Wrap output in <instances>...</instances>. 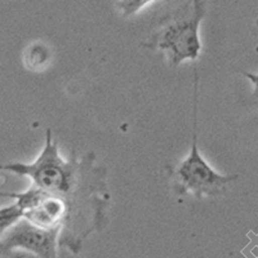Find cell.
<instances>
[{"mask_svg": "<svg viewBox=\"0 0 258 258\" xmlns=\"http://www.w3.org/2000/svg\"><path fill=\"white\" fill-rule=\"evenodd\" d=\"M155 2V0H120L117 3V7L121 11L124 17H129V16L137 13L140 9L144 8L146 4Z\"/></svg>", "mask_w": 258, "mask_h": 258, "instance_id": "7", "label": "cell"}, {"mask_svg": "<svg viewBox=\"0 0 258 258\" xmlns=\"http://www.w3.org/2000/svg\"><path fill=\"white\" fill-rule=\"evenodd\" d=\"M203 17L204 6L202 0H191L190 9L156 32L151 41L145 45L151 49L165 50L172 68H177L186 59L195 61L202 50L199 26Z\"/></svg>", "mask_w": 258, "mask_h": 258, "instance_id": "3", "label": "cell"}, {"mask_svg": "<svg viewBox=\"0 0 258 258\" xmlns=\"http://www.w3.org/2000/svg\"><path fill=\"white\" fill-rule=\"evenodd\" d=\"M22 218H24L22 211L16 203L8 207H4V208H0V240L3 239L7 231Z\"/></svg>", "mask_w": 258, "mask_h": 258, "instance_id": "6", "label": "cell"}, {"mask_svg": "<svg viewBox=\"0 0 258 258\" xmlns=\"http://www.w3.org/2000/svg\"><path fill=\"white\" fill-rule=\"evenodd\" d=\"M91 159L78 161V159L64 160L53 142L52 131L45 132V145L34 163H11L0 165V170H7L18 176H26L38 190L58 195L71 203L77 211L82 225L100 222L102 207L101 178L98 170L91 167Z\"/></svg>", "mask_w": 258, "mask_h": 258, "instance_id": "1", "label": "cell"}, {"mask_svg": "<svg viewBox=\"0 0 258 258\" xmlns=\"http://www.w3.org/2000/svg\"><path fill=\"white\" fill-rule=\"evenodd\" d=\"M50 59V50L43 43H34L25 49L24 63L31 71L44 70Z\"/></svg>", "mask_w": 258, "mask_h": 258, "instance_id": "5", "label": "cell"}, {"mask_svg": "<svg viewBox=\"0 0 258 258\" xmlns=\"http://www.w3.org/2000/svg\"><path fill=\"white\" fill-rule=\"evenodd\" d=\"M7 252H8V249H7L6 245L0 241V258H4V255H6Z\"/></svg>", "mask_w": 258, "mask_h": 258, "instance_id": "10", "label": "cell"}, {"mask_svg": "<svg viewBox=\"0 0 258 258\" xmlns=\"http://www.w3.org/2000/svg\"><path fill=\"white\" fill-rule=\"evenodd\" d=\"M59 231V229H44L22 218L7 231L0 241L7 249L26 250L39 258H57Z\"/></svg>", "mask_w": 258, "mask_h": 258, "instance_id": "4", "label": "cell"}, {"mask_svg": "<svg viewBox=\"0 0 258 258\" xmlns=\"http://www.w3.org/2000/svg\"><path fill=\"white\" fill-rule=\"evenodd\" d=\"M245 77L250 80L253 84V97L258 100V74H245Z\"/></svg>", "mask_w": 258, "mask_h": 258, "instance_id": "9", "label": "cell"}, {"mask_svg": "<svg viewBox=\"0 0 258 258\" xmlns=\"http://www.w3.org/2000/svg\"><path fill=\"white\" fill-rule=\"evenodd\" d=\"M4 258H39L38 255L26 252L22 249H8Z\"/></svg>", "mask_w": 258, "mask_h": 258, "instance_id": "8", "label": "cell"}, {"mask_svg": "<svg viewBox=\"0 0 258 258\" xmlns=\"http://www.w3.org/2000/svg\"><path fill=\"white\" fill-rule=\"evenodd\" d=\"M194 109H192V144L191 151L185 160L174 170V188L181 195L190 194L198 199L214 197L223 191L227 183L236 179V176L217 173L204 160L198 149V87L199 75L194 69Z\"/></svg>", "mask_w": 258, "mask_h": 258, "instance_id": "2", "label": "cell"}]
</instances>
